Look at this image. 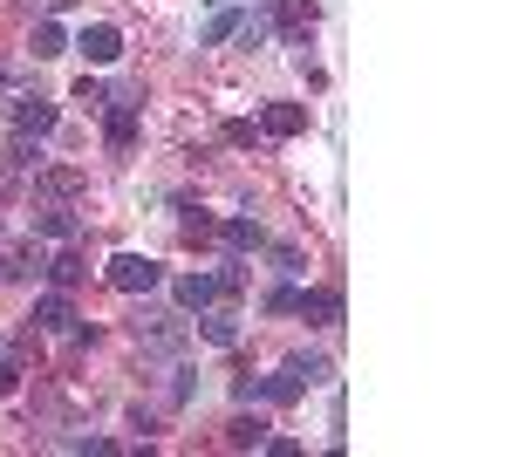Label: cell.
Returning a JSON list of instances; mask_svg holds the SVG:
<instances>
[{
    "label": "cell",
    "mask_w": 512,
    "mask_h": 457,
    "mask_svg": "<svg viewBox=\"0 0 512 457\" xmlns=\"http://www.w3.org/2000/svg\"><path fill=\"white\" fill-rule=\"evenodd\" d=\"M164 273H158V260H144V253H117L110 260V287H123V294H151Z\"/></svg>",
    "instance_id": "1"
},
{
    "label": "cell",
    "mask_w": 512,
    "mask_h": 457,
    "mask_svg": "<svg viewBox=\"0 0 512 457\" xmlns=\"http://www.w3.org/2000/svg\"><path fill=\"white\" fill-rule=\"evenodd\" d=\"M198 314H205V321H198V335H205L212 348H233L239 342V314H233V307L212 301V307H198Z\"/></svg>",
    "instance_id": "2"
},
{
    "label": "cell",
    "mask_w": 512,
    "mask_h": 457,
    "mask_svg": "<svg viewBox=\"0 0 512 457\" xmlns=\"http://www.w3.org/2000/svg\"><path fill=\"white\" fill-rule=\"evenodd\" d=\"M260 130H267V137H301V130H308V110H301V103H267V110H260Z\"/></svg>",
    "instance_id": "3"
},
{
    "label": "cell",
    "mask_w": 512,
    "mask_h": 457,
    "mask_svg": "<svg viewBox=\"0 0 512 457\" xmlns=\"http://www.w3.org/2000/svg\"><path fill=\"white\" fill-rule=\"evenodd\" d=\"M103 137H110V151H130V144H137V103H130V96H117V103H110Z\"/></svg>",
    "instance_id": "4"
},
{
    "label": "cell",
    "mask_w": 512,
    "mask_h": 457,
    "mask_svg": "<svg viewBox=\"0 0 512 457\" xmlns=\"http://www.w3.org/2000/svg\"><path fill=\"white\" fill-rule=\"evenodd\" d=\"M76 48L89 55V62H117V55H123V35L110 28V21H96V28H82V41H76Z\"/></svg>",
    "instance_id": "5"
},
{
    "label": "cell",
    "mask_w": 512,
    "mask_h": 457,
    "mask_svg": "<svg viewBox=\"0 0 512 457\" xmlns=\"http://www.w3.org/2000/svg\"><path fill=\"white\" fill-rule=\"evenodd\" d=\"M219 294H226V280H212V273H185V280H178V307H212L219 301Z\"/></svg>",
    "instance_id": "6"
},
{
    "label": "cell",
    "mask_w": 512,
    "mask_h": 457,
    "mask_svg": "<svg viewBox=\"0 0 512 457\" xmlns=\"http://www.w3.org/2000/svg\"><path fill=\"white\" fill-rule=\"evenodd\" d=\"M14 130H21V137H48V130H55V103H41V96L14 103Z\"/></svg>",
    "instance_id": "7"
},
{
    "label": "cell",
    "mask_w": 512,
    "mask_h": 457,
    "mask_svg": "<svg viewBox=\"0 0 512 457\" xmlns=\"http://www.w3.org/2000/svg\"><path fill=\"white\" fill-rule=\"evenodd\" d=\"M294 314H308V321H321V328H335V321H342V294H328V287H308V294L294 301Z\"/></svg>",
    "instance_id": "8"
},
{
    "label": "cell",
    "mask_w": 512,
    "mask_h": 457,
    "mask_svg": "<svg viewBox=\"0 0 512 457\" xmlns=\"http://www.w3.org/2000/svg\"><path fill=\"white\" fill-rule=\"evenodd\" d=\"M35 321L48 328V335H69V328H76V307H69V294H41V301H35Z\"/></svg>",
    "instance_id": "9"
},
{
    "label": "cell",
    "mask_w": 512,
    "mask_h": 457,
    "mask_svg": "<svg viewBox=\"0 0 512 457\" xmlns=\"http://www.w3.org/2000/svg\"><path fill=\"white\" fill-rule=\"evenodd\" d=\"M35 232L41 239H76V212L69 205H48V212H35Z\"/></svg>",
    "instance_id": "10"
},
{
    "label": "cell",
    "mask_w": 512,
    "mask_h": 457,
    "mask_svg": "<svg viewBox=\"0 0 512 457\" xmlns=\"http://www.w3.org/2000/svg\"><path fill=\"white\" fill-rule=\"evenodd\" d=\"M226 444H233V451H260V444H267V423L260 417H233L226 423Z\"/></svg>",
    "instance_id": "11"
},
{
    "label": "cell",
    "mask_w": 512,
    "mask_h": 457,
    "mask_svg": "<svg viewBox=\"0 0 512 457\" xmlns=\"http://www.w3.org/2000/svg\"><path fill=\"white\" fill-rule=\"evenodd\" d=\"M226 246H233V253H260L267 239H260V226H253V219H233V226H226Z\"/></svg>",
    "instance_id": "12"
},
{
    "label": "cell",
    "mask_w": 512,
    "mask_h": 457,
    "mask_svg": "<svg viewBox=\"0 0 512 457\" xmlns=\"http://www.w3.org/2000/svg\"><path fill=\"white\" fill-rule=\"evenodd\" d=\"M137 335H144L151 348H178V342H185V328H178V321H151V328L137 321Z\"/></svg>",
    "instance_id": "13"
},
{
    "label": "cell",
    "mask_w": 512,
    "mask_h": 457,
    "mask_svg": "<svg viewBox=\"0 0 512 457\" xmlns=\"http://www.w3.org/2000/svg\"><path fill=\"white\" fill-rule=\"evenodd\" d=\"M233 35H239V14H233V7H219V14L205 21V35H198V41L212 48V41H233Z\"/></svg>",
    "instance_id": "14"
},
{
    "label": "cell",
    "mask_w": 512,
    "mask_h": 457,
    "mask_svg": "<svg viewBox=\"0 0 512 457\" xmlns=\"http://www.w3.org/2000/svg\"><path fill=\"white\" fill-rule=\"evenodd\" d=\"M48 273H55V287H76L89 267H82V253H55V260H48Z\"/></svg>",
    "instance_id": "15"
},
{
    "label": "cell",
    "mask_w": 512,
    "mask_h": 457,
    "mask_svg": "<svg viewBox=\"0 0 512 457\" xmlns=\"http://www.w3.org/2000/svg\"><path fill=\"white\" fill-rule=\"evenodd\" d=\"M62 48H69V41H62V28H55V21H41V28H35V55L48 62V55H62Z\"/></svg>",
    "instance_id": "16"
},
{
    "label": "cell",
    "mask_w": 512,
    "mask_h": 457,
    "mask_svg": "<svg viewBox=\"0 0 512 457\" xmlns=\"http://www.w3.org/2000/svg\"><path fill=\"white\" fill-rule=\"evenodd\" d=\"M41 267H48V260H41V246H21V253L7 260V273H21V280H28V273H41Z\"/></svg>",
    "instance_id": "17"
},
{
    "label": "cell",
    "mask_w": 512,
    "mask_h": 457,
    "mask_svg": "<svg viewBox=\"0 0 512 457\" xmlns=\"http://www.w3.org/2000/svg\"><path fill=\"white\" fill-rule=\"evenodd\" d=\"M76 185H82L76 171H48V178H41V191H55V198H69V191H76Z\"/></svg>",
    "instance_id": "18"
},
{
    "label": "cell",
    "mask_w": 512,
    "mask_h": 457,
    "mask_svg": "<svg viewBox=\"0 0 512 457\" xmlns=\"http://www.w3.org/2000/svg\"><path fill=\"white\" fill-rule=\"evenodd\" d=\"M287 369H294L301 382H321V376H328V362H321V355H301V362H287Z\"/></svg>",
    "instance_id": "19"
},
{
    "label": "cell",
    "mask_w": 512,
    "mask_h": 457,
    "mask_svg": "<svg viewBox=\"0 0 512 457\" xmlns=\"http://www.w3.org/2000/svg\"><path fill=\"white\" fill-rule=\"evenodd\" d=\"M76 103H89V110H103L110 96H103V82H89V76H82V82H76Z\"/></svg>",
    "instance_id": "20"
},
{
    "label": "cell",
    "mask_w": 512,
    "mask_h": 457,
    "mask_svg": "<svg viewBox=\"0 0 512 457\" xmlns=\"http://www.w3.org/2000/svg\"><path fill=\"white\" fill-rule=\"evenodd\" d=\"M294 301H301V287H274V294H267V307H274V314H294Z\"/></svg>",
    "instance_id": "21"
},
{
    "label": "cell",
    "mask_w": 512,
    "mask_h": 457,
    "mask_svg": "<svg viewBox=\"0 0 512 457\" xmlns=\"http://www.w3.org/2000/svg\"><path fill=\"white\" fill-rule=\"evenodd\" d=\"M14 382H21V369H14V362H0V396H7Z\"/></svg>",
    "instance_id": "22"
},
{
    "label": "cell",
    "mask_w": 512,
    "mask_h": 457,
    "mask_svg": "<svg viewBox=\"0 0 512 457\" xmlns=\"http://www.w3.org/2000/svg\"><path fill=\"white\" fill-rule=\"evenodd\" d=\"M48 7H76V0H48Z\"/></svg>",
    "instance_id": "23"
},
{
    "label": "cell",
    "mask_w": 512,
    "mask_h": 457,
    "mask_svg": "<svg viewBox=\"0 0 512 457\" xmlns=\"http://www.w3.org/2000/svg\"><path fill=\"white\" fill-rule=\"evenodd\" d=\"M212 7H226V0H212Z\"/></svg>",
    "instance_id": "24"
}]
</instances>
